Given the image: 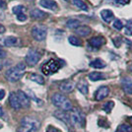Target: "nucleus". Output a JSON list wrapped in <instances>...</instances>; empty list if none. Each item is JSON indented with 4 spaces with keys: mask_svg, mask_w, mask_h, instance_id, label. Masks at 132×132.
<instances>
[{
    "mask_svg": "<svg viewBox=\"0 0 132 132\" xmlns=\"http://www.w3.org/2000/svg\"><path fill=\"white\" fill-rule=\"evenodd\" d=\"M25 71H26V65L23 62L18 63L16 66H14V67H12V68L7 70L6 78H7V80L9 82H17L23 77Z\"/></svg>",
    "mask_w": 132,
    "mask_h": 132,
    "instance_id": "1",
    "label": "nucleus"
},
{
    "mask_svg": "<svg viewBox=\"0 0 132 132\" xmlns=\"http://www.w3.org/2000/svg\"><path fill=\"white\" fill-rule=\"evenodd\" d=\"M51 102L56 108L60 109L63 111H69L73 109L71 102L61 94H54L51 98Z\"/></svg>",
    "mask_w": 132,
    "mask_h": 132,
    "instance_id": "2",
    "label": "nucleus"
},
{
    "mask_svg": "<svg viewBox=\"0 0 132 132\" xmlns=\"http://www.w3.org/2000/svg\"><path fill=\"white\" fill-rule=\"evenodd\" d=\"M60 68V63L59 61L55 60V59H50L47 62H45L43 67H42V71L44 75H52L59 70Z\"/></svg>",
    "mask_w": 132,
    "mask_h": 132,
    "instance_id": "3",
    "label": "nucleus"
},
{
    "mask_svg": "<svg viewBox=\"0 0 132 132\" xmlns=\"http://www.w3.org/2000/svg\"><path fill=\"white\" fill-rule=\"evenodd\" d=\"M70 122L76 127L85 126V116L82 112L77 109H72V112L70 114Z\"/></svg>",
    "mask_w": 132,
    "mask_h": 132,
    "instance_id": "4",
    "label": "nucleus"
},
{
    "mask_svg": "<svg viewBox=\"0 0 132 132\" xmlns=\"http://www.w3.org/2000/svg\"><path fill=\"white\" fill-rule=\"evenodd\" d=\"M47 35V29L45 26H35L32 29V36L36 40L43 42Z\"/></svg>",
    "mask_w": 132,
    "mask_h": 132,
    "instance_id": "5",
    "label": "nucleus"
},
{
    "mask_svg": "<svg viewBox=\"0 0 132 132\" xmlns=\"http://www.w3.org/2000/svg\"><path fill=\"white\" fill-rule=\"evenodd\" d=\"M40 59V53H39L38 50H30L28 51L27 55H26V63H27L29 66L33 67L35 66Z\"/></svg>",
    "mask_w": 132,
    "mask_h": 132,
    "instance_id": "6",
    "label": "nucleus"
},
{
    "mask_svg": "<svg viewBox=\"0 0 132 132\" xmlns=\"http://www.w3.org/2000/svg\"><path fill=\"white\" fill-rule=\"evenodd\" d=\"M17 97H18V100H19V103L21 105V108H25V109H28L30 106V99L27 96V94L24 93L23 91L19 90L16 93Z\"/></svg>",
    "mask_w": 132,
    "mask_h": 132,
    "instance_id": "7",
    "label": "nucleus"
},
{
    "mask_svg": "<svg viewBox=\"0 0 132 132\" xmlns=\"http://www.w3.org/2000/svg\"><path fill=\"white\" fill-rule=\"evenodd\" d=\"M110 94V89L106 86H102L100 87L97 92H96V95H95V99L97 101H102V100L105 99Z\"/></svg>",
    "mask_w": 132,
    "mask_h": 132,
    "instance_id": "8",
    "label": "nucleus"
},
{
    "mask_svg": "<svg viewBox=\"0 0 132 132\" xmlns=\"http://www.w3.org/2000/svg\"><path fill=\"white\" fill-rule=\"evenodd\" d=\"M121 86L124 92L128 95H132V79L124 77L121 79Z\"/></svg>",
    "mask_w": 132,
    "mask_h": 132,
    "instance_id": "9",
    "label": "nucleus"
},
{
    "mask_svg": "<svg viewBox=\"0 0 132 132\" xmlns=\"http://www.w3.org/2000/svg\"><path fill=\"white\" fill-rule=\"evenodd\" d=\"M39 5L42 7H44V8L52 10V11H56L58 9L57 3L55 2L54 0H40L39 1Z\"/></svg>",
    "mask_w": 132,
    "mask_h": 132,
    "instance_id": "10",
    "label": "nucleus"
},
{
    "mask_svg": "<svg viewBox=\"0 0 132 132\" xmlns=\"http://www.w3.org/2000/svg\"><path fill=\"white\" fill-rule=\"evenodd\" d=\"M105 43V38L101 37V36H98V37H94L92 39L89 40V44L94 47V48H99L101 47L103 44Z\"/></svg>",
    "mask_w": 132,
    "mask_h": 132,
    "instance_id": "11",
    "label": "nucleus"
},
{
    "mask_svg": "<svg viewBox=\"0 0 132 132\" xmlns=\"http://www.w3.org/2000/svg\"><path fill=\"white\" fill-rule=\"evenodd\" d=\"M9 103H10V105H11V108L13 110H19L21 109V105H20V103H19V100H18V97H17L16 93L10 94Z\"/></svg>",
    "mask_w": 132,
    "mask_h": 132,
    "instance_id": "12",
    "label": "nucleus"
},
{
    "mask_svg": "<svg viewBox=\"0 0 132 132\" xmlns=\"http://www.w3.org/2000/svg\"><path fill=\"white\" fill-rule=\"evenodd\" d=\"M54 116L56 117V118L60 119L61 121L65 122L66 124H70V123H71V122H70V116H68L65 111H63V110H58V111H55Z\"/></svg>",
    "mask_w": 132,
    "mask_h": 132,
    "instance_id": "13",
    "label": "nucleus"
},
{
    "mask_svg": "<svg viewBox=\"0 0 132 132\" xmlns=\"http://www.w3.org/2000/svg\"><path fill=\"white\" fill-rule=\"evenodd\" d=\"M101 16H102L103 20H104L105 23H110L111 21H113V19H114L113 13L110 11V10H109V9L103 10V11L101 12Z\"/></svg>",
    "mask_w": 132,
    "mask_h": 132,
    "instance_id": "14",
    "label": "nucleus"
},
{
    "mask_svg": "<svg viewBox=\"0 0 132 132\" xmlns=\"http://www.w3.org/2000/svg\"><path fill=\"white\" fill-rule=\"evenodd\" d=\"M31 17L36 20H43L45 17H47V14L39 9H33L31 11Z\"/></svg>",
    "mask_w": 132,
    "mask_h": 132,
    "instance_id": "15",
    "label": "nucleus"
},
{
    "mask_svg": "<svg viewBox=\"0 0 132 132\" xmlns=\"http://www.w3.org/2000/svg\"><path fill=\"white\" fill-rule=\"evenodd\" d=\"M74 87H75V85H74L73 82H71V81H65V82H63L61 84L59 88L64 93H71L72 91H73V89H74Z\"/></svg>",
    "mask_w": 132,
    "mask_h": 132,
    "instance_id": "16",
    "label": "nucleus"
},
{
    "mask_svg": "<svg viewBox=\"0 0 132 132\" xmlns=\"http://www.w3.org/2000/svg\"><path fill=\"white\" fill-rule=\"evenodd\" d=\"M91 33V28L88 26H80L76 29V34L80 35L81 37H87Z\"/></svg>",
    "mask_w": 132,
    "mask_h": 132,
    "instance_id": "17",
    "label": "nucleus"
},
{
    "mask_svg": "<svg viewBox=\"0 0 132 132\" xmlns=\"http://www.w3.org/2000/svg\"><path fill=\"white\" fill-rule=\"evenodd\" d=\"M88 77L91 81H100V80H104L105 76V74H103L101 72H92L89 74Z\"/></svg>",
    "mask_w": 132,
    "mask_h": 132,
    "instance_id": "18",
    "label": "nucleus"
},
{
    "mask_svg": "<svg viewBox=\"0 0 132 132\" xmlns=\"http://www.w3.org/2000/svg\"><path fill=\"white\" fill-rule=\"evenodd\" d=\"M77 88L83 95H87V94H88L89 87L86 81H84V80H83V81H80V82L77 84Z\"/></svg>",
    "mask_w": 132,
    "mask_h": 132,
    "instance_id": "19",
    "label": "nucleus"
},
{
    "mask_svg": "<svg viewBox=\"0 0 132 132\" xmlns=\"http://www.w3.org/2000/svg\"><path fill=\"white\" fill-rule=\"evenodd\" d=\"M90 66H92L94 68H98V69H103L105 67V63L102 59L97 58V59H95L90 63Z\"/></svg>",
    "mask_w": 132,
    "mask_h": 132,
    "instance_id": "20",
    "label": "nucleus"
},
{
    "mask_svg": "<svg viewBox=\"0 0 132 132\" xmlns=\"http://www.w3.org/2000/svg\"><path fill=\"white\" fill-rule=\"evenodd\" d=\"M80 21L77 19H69L66 22V27L69 29H77L78 27H80Z\"/></svg>",
    "mask_w": 132,
    "mask_h": 132,
    "instance_id": "21",
    "label": "nucleus"
},
{
    "mask_svg": "<svg viewBox=\"0 0 132 132\" xmlns=\"http://www.w3.org/2000/svg\"><path fill=\"white\" fill-rule=\"evenodd\" d=\"M18 44V39L16 37H7L4 39V45L5 46H14Z\"/></svg>",
    "mask_w": 132,
    "mask_h": 132,
    "instance_id": "22",
    "label": "nucleus"
},
{
    "mask_svg": "<svg viewBox=\"0 0 132 132\" xmlns=\"http://www.w3.org/2000/svg\"><path fill=\"white\" fill-rule=\"evenodd\" d=\"M30 79L33 81V82H36L39 84V85H44V79L43 78V76H40L39 74H36V73H33L30 75Z\"/></svg>",
    "mask_w": 132,
    "mask_h": 132,
    "instance_id": "23",
    "label": "nucleus"
},
{
    "mask_svg": "<svg viewBox=\"0 0 132 132\" xmlns=\"http://www.w3.org/2000/svg\"><path fill=\"white\" fill-rule=\"evenodd\" d=\"M27 11V7L24 5H17L13 8V13L15 15H20V14H25Z\"/></svg>",
    "mask_w": 132,
    "mask_h": 132,
    "instance_id": "24",
    "label": "nucleus"
},
{
    "mask_svg": "<svg viewBox=\"0 0 132 132\" xmlns=\"http://www.w3.org/2000/svg\"><path fill=\"white\" fill-rule=\"evenodd\" d=\"M73 4L83 11H88V6L84 3L82 0H73Z\"/></svg>",
    "mask_w": 132,
    "mask_h": 132,
    "instance_id": "25",
    "label": "nucleus"
},
{
    "mask_svg": "<svg viewBox=\"0 0 132 132\" xmlns=\"http://www.w3.org/2000/svg\"><path fill=\"white\" fill-rule=\"evenodd\" d=\"M116 132H132V126L129 124H121L117 127Z\"/></svg>",
    "mask_w": 132,
    "mask_h": 132,
    "instance_id": "26",
    "label": "nucleus"
},
{
    "mask_svg": "<svg viewBox=\"0 0 132 132\" xmlns=\"http://www.w3.org/2000/svg\"><path fill=\"white\" fill-rule=\"evenodd\" d=\"M68 40H69V43H70L72 45H75V46H81V45H82V42L78 39L77 37H75V36L69 37Z\"/></svg>",
    "mask_w": 132,
    "mask_h": 132,
    "instance_id": "27",
    "label": "nucleus"
},
{
    "mask_svg": "<svg viewBox=\"0 0 132 132\" xmlns=\"http://www.w3.org/2000/svg\"><path fill=\"white\" fill-rule=\"evenodd\" d=\"M113 106H114V103L113 102H108V103H105V105H103V110H105L106 113H110L111 110L113 109Z\"/></svg>",
    "mask_w": 132,
    "mask_h": 132,
    "instance_id": "28",
    "label": "nucleus"
},
{
    "mask_svg": "<svg viewBox=\"0 0 132 132\" xmlns=\"http://www.w3.org/2000/svg\"><path fill=\"white\" fill-rule=\"evenodd\" d=\"M124 29H125V34L128 35V36H131L132 35V20H128V21H127Z\"/></svg>",
    "mask_w": 132,
    "mask_h": 132,
    "instance_id": "29",
    "label": "nucleus"
},
{
    "mask_svg": "<svg viewBox=\"0 0 132 132\" xmlns=\"http://www.w3.org/2000/svg\"><path fill=\"white\" fill-rule=\"evenodd\" d=\"M113 28L117 30V31H120L121 29L123 28V25H122V23H121L120 20H116L114 22H113Z\"/></svg>",
    "mask_w": 132,
    "mask_h": 132,
    "instance_id": "30",
    "label": "nucleus"
},
{
    "mask_svg": "<svg viewBox=\"0 0 132 132\" xmlns=\"http://www.w3.org/2000/svg\"><path fill=\"white\" fill-rule=\"evenodd\" d=\"M17 19L20 21V22H25L27 20V15L26 14H20L17 16Z\"/></svg>",
    "mask_w": 132,
    "mask_h": 132,
    "instance_id": "31",
    "label": "nucleus"
},
{
    "mask_svg": "<svg viewBox=\"0 0 132 132\" xmlns=\"http://www.w3.org/2000/svg\"><path fill=\"white\" fill-rule=\"evenodd\" d=\"M116 3L118 4H121V5H125V4H128L130 2V0H116Z\"/></svg>",
    "mask_w": 132,
    "mask_h": 132,
    "instance_id": "32",
    "label": "nucleus"
},
{
    "mask_svg": "<svg viewBox=\"0 0 132 132\" xmlns=\"http://www.w3.org/2000/svg\"><path fill=\"white\" fill-rule=\"evenodd\" d=\"M5 57H6L5 50H3V48L0 46V59H2V58H5Z\"/></svg>",
    "mask_w": 132,
    "mask_h": 132,
    "instance_id": "33",
    "label": "nucleus"
},
{
    "mask_svg": "<svg viewBox=\"0 0 132 132\" xmlns=\"http://www.w3.org/2000/svg\"><path fill=\"white\" fill-rule=\"evenodd\" d=\"M47 132H61V131L59 130V129L55 128V127L50 126V127H48V129H47Z\"/></svg>",
    "mask_w": 132,
    "mask_h": 132,
    "instance_id": "34",
    "label": "nucleus"
},
{
    "mask_svg": "<svg viewBox=\"0 0 132 132\" xmlns=\"http://www.w3.org/2000/svg\"><path fill=\"white\" fill-rule=\"evenodd\" d=\"M5 97V91L4 90H0V100H3Z\"/></svg>",
    "mask_w": 132,
    "mask_h": 132,
    "instance_id": "35",
    "label": "nucleus"
},
{
    "mask_svg": "<svg viewBox=\"0 0 132 132\" xmlns=\"http://www.w3.org/2000/svg\"><path fill=\"white\" fill-rule=\"evenodd\" d=\"M5 31H6L5 27H4L3 25H1V24H0V34H4L5 33Z\"/></svg>",
    "mask_w": 132,
    "mask_h": 132,
    "instance_id": "36",
    "label": "nucleus"
},
{
    "mask_svg": "<svg viewBox=\"0 0 132 132\" xmlns=\"http://www.w3.org/2000/svg\"><path fill=\"white\" fill-rule=\"evenodd\" d=\"M3 116H4V110H3V108H2V105H0V117H2Z\"/></svg>",
    "mask_w": 132,
    "mask_h": 132,
    "instance_id": "37",
    "label": "nucleus"
},
{
    "mask_svg": "<svg viewBox=\"0 0 132 132\" xmlns=\"http://www.w3.org/2000/svg\"><path fill=\"white\" fill-rule=\"evenodd\" d=\"M0 6L1 7H4L5 4H4V0H0Z\"/></svg>",
    "mask_w": 132,
    "mask_h": 132,
    "instance_id": "38",
    "label": "nucleus"
},
{
    "mask_svg": "<svg viewBox=\"0 0 132 132\" xmlns=\"http://www.w3.org/2000/svg\"><path fill=\"white\" fill-rule=\"evenodd\" d=\"M129 70H130V71L132 72V64H131V65H130V67H129Z\"/></svg>",
    "mask_w": 132,
    "mask_h": 132,
    "instance_id": "39",
    "label": "nucleus"
},
{
    "mask_svg": "<svg viewBox=\"0 0 132 132\" xmlns=\"http://www.w3.org/2000/svg\"><path fill=\"white\" fill-rule=\"evenodd\" d=\"M1 69H2V64L0 63V70H1Z\"/></svg>",
    "mask_w": 132,
    "mask_h": 132,
    "instance_id": "40",
    "label": "nucleus"
},
{
    "mask_svg": "<svg viewBox=\"0 0 132 132\" xmlns=\"http://www.w3.org/2000/svg\"><path fill=\"white\" fill-rule=\"evenodd\" d=\"M129 120L131 121V123H132V117H130V118H129Z\"/></svg>",
    "mask_w": 132,
    "mask_h": 132,
    "instance_id": "41",
    "label": "nucleus"
},
{
    "mask_svg": "<svg viewBox=\"0 0 132 132\" xmlns=\"http://www.w3.org/2000/svg\"><path fill=\"white\" fill-rule=\"evenodd\" d=\"M1 127H2V124H0V128H1Z\"/></svg>",
    "mask_w": 132,
    "mask_h": 132,
    "instance_id": "42",
    "label": "nucleus"
},
{
    "mask_svg": "<svg viewBox=\"0 0 132 132\" xmlns=\"http://www.w3.org/2000/svg\"><path fill=\"white\" fill-rule=\"evenodd\" d=\"M70 132H73V131H70Z\"/></svg>",
    "mask_w": 132,
    "mask_h": 132,
    "instance_id": "43",
    "label": "nucleus"
}]
</instances>
